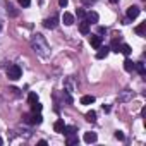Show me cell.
Listing matches in <instances>:
<instances>
[{"mask_svg": "<svg viewBox=\"0 0 146 146\" xmlns=\"http://www.w3.org/2000/svg\"><path fill=\"white\" fill-rule=\"evenodd\" d=\"M103 112L108 113V112H110V107H108V105H103Z\"/></svg>", "mask_w": 146, "mask_h": 146, "instance_id": "f1b7e54d", "label": "cell"}, {"mask_svg": "<svg viewBox=\"0 0 146 146\" xmlns=\"http://www.w3.org/2000/svg\"><path fill=\"white\" fill-rule=\"evenodd\" d=\"M119 52H120V53H124V55H131V52H132V50H131V46H129V45H125V43H124V45H120V50H119Z\"/></svg>", "mask_w": 146, "mask_h": 146, "instance_id": "ffe728a7", "label": "cell"}, {"mask_svg": "<svg viewBox=\"0 0 146 146\" xmlns=\"http://www.w3.org/2000/svg\"><path fill=\"white\" fill-rule=\"evenodd\" d=\"M24 122L26 124H31V125H40L43 122V117L40 112H31V113H26L24 115Z\"/></svg>", "mask_w": 146, "mask_h": 146, "instance_id": "7a4b0ae2", "label": "cell"}, {"mask_svg": "<svg viewBox=\"0 0 146 146\" xmlns=\"http://www.w3.org/2000/svg\"><path fill=\"white\" fill-rule=\"evenodd\" d=\"M78 17H81V19H84V17H86V12H84V9H78Z\"/></svg>", "mask_w": 146, "mask_h": 146, "instance_id": "d4e9b609", "label": "cell"}, {"mask_svg": "<svg viewBox=\"0 0 146 146\" xmlns=\"http://www.w3.org/2000/svg\"><path fill=\"white\" fill-rule=\"evenodd\" d=\"M86 120H90V122H96V112L90 110V112L86 113Z\"/></svg>", "mask_w": 146, "mask_h": 146, "instance_id": "7402d4cb", "label": "cell"}, {"mask_svg": "<svg viewBox=\"0 0 146 146\" xmlns=\"http://www.w3.org/2000/svg\"><path fill=\"white\" fill-rule=\"evenodd\" d=\"M91 103H95V96H91V95L81 96V105H91Z\"/></svg>", "mask_w": 146, "mask_h": 146, "instance_id": "4fadbf2b", "label": "cell"}, {"mask_svg": "<svg viewBox=\"0 0 146 146\" xmlns=\"http://www.w3.org/2000/svg\"><path fill=\"white\" fill-rule=\"evenodd\" d=\"M134 64H136V62H132L131 58H125V60H124V69H125L127 72H132V70H134Z\"/></svg>", "mask_w": 146, "mask_h": 146, "instance_id": "2e32d148", "label": "cell"}, {"mask_svg": "<svg viewBox=\"0 0 146 146\" xmlns=\"http://www.w3.org/2000/svg\"><path fill=\"white\" fill-rule=\"evenodd\" d=\"M0 29H2V24H0Z\"/></svg>", "mask_w": 146, "mask_h": 146, "instance_id": "d6a6232c", "label": "cell"}, {"mask_svg": "<svg viewBox=\"0 0 146 146\" xmlns=\"http://www.w3.org/2000/svg\"><path fill=\"white\" fill-rule=\"evenodd\" d=\"M17 2H19L23 7H29V5H31V0H17Z\"/></svg>", "mask_w": 146, "mask_h": 146, "instance_id": "cb8c5ba5", "label": "cell"}, {"mask_svg": "<svg viewBox=\"0 0 146 146\" xmlns=\"http://www.w3.org/2000/svg\"><path fill=\"white\" fill-rule=\"evenodd\" d=\"M38 144H40V146H46V141H45V139H41V141H38Z\"/></svg>", "mask_w": 146, "mask_h": 146, "instance_id": "f546056e", "label": "cell"}, {"mask_svg": "<svg viewBox=\"0 0 146 146\" xmlns=\"http://www.w3.org/2000/svg\"><path fill=\"white\" fill-rule=\"evenodd\" d=\"M21 74H23V70H21V67H19L17 64L9 65V69H7V78H9L11 81H17V79L21 78Z\"/></svg>", "mask_w": 146, "mask_h": 146, "instance_id": "3957f363", "label": "cell"}, {"mask_svg": "<svg viewBox=\"0 0 146 146\" xmlns=\"http://www.w3.org/2000/svg\"><path fill=\"white\" fill-rule=\"evenodd\" d=\"M31 48L43 58H46L50 55V45L46 41V38L41 35V33H36L31 36Z\"/></svg>", "mask_w": 146, "mask_h": 146, "instance_id": "6da1fadb", "label": "cell"}, {"mask_svg": "<svg viewBox=\"0 0 146 146\" xmlns=\"http://www.w3.org/2000/svg\"><path fill=\"white\" fill-rule=\"evenodd\" d=\"M31 112H41V103H40V102L33 103V105H31Z\"/></svg>", "mask_w": 146, "mask_h": 146, "instance_id": "603a6c76", "label": "cell"}, {"mask_svg": "<svg viewBox=\"0 0 146 146\" xmlns=\"http://www.w3.org/2000/svg\"><path fill=\"white\" fill-rule=\"evenodd\" d=\"M79 31H81V35H90V24L84 19L79 23Z\"/></svg>", "mask_w": 146, "mask_h": 146, "instance_id": "8fae6325", "label": "cell"}, {"mask_svg": "<svg viewBox=\"0 0 146 146\" xmlns=\"http://www.w3.org/2000/svg\"><path fill=\"white\" fill-rule=\"evenodd\" d=\"M115 137L122 141V139H124V132H122V131H117V132H115Z\"/></svg>", "mask_w": 146, "mask_h": 146, "instance_id": "484cf974", "label": "cell"}, {"mask_svg": "<svg viewBox=\"0 0 146 146\" xmlns=\"http://www.w3.org/2000/svg\"><path fill=\"white\" fill-rule=\"evenodd\" d=\"M84 21L91 26V24H96L98 21H100V16H98V12H95V11H90V12H86V17H84Z\"/></svg>", "mask_w": 146, "mask_h": 146, "instance_id": "277c9868", "label": "cell"}, {"mask_svg": "<svg viewBox=\"0 0 146 146\" xmlns=\"http://www.w3.org/2000/svg\"><path fill=\"white\" fill-rule=\"evenodd\" d=\"M139 12H141V9H139L137 5H131V7L127 9V19H129V21L136 19V17L139 16Z\"/></svg>", "mask_w": 146, "mask_h": 146, "instance_id": "8992f818", "label": "cell"}, {"mask_svg": "<svg viewBox=\"0 0 146 146\" xmlns=\"http://www.w3.org/2000/svg\"><path fill=\"white\" fill-rule=\"evenodd\" d=\"M102 43H103V36H100V35H91V36H90V45H91L93 48L102 46Z\"/></svg>", "mask_w": 146, "mask_h": 146, "instance_id": "52a82bcc", "label": "cell"}, {"mask_svg": "<svg viewBox=\"0 0 146 146\" xmlns=\"http://www.w3.org/2000/svg\"><path fill=\"white\" fill-rule=\"evenodd\" d=\"M2 143H4V141H2V137H0V144H2Z\"/></svg>", "mask_w": 146, "mask_h": 146, "instance_id": "1f68e13d", "label": "cell"}, {"mask_svg": "<svg viewBox=\"0 0 146 146\" xmlns=\"http://www.w3.org/2000/svg\"><path fill=\"white\" fill-rule=\"evenodd\" d=\"M110 2H112V4H117V2H119V0H110Z\"/></svg>", "mask_w": 146, "mask_h": 146, "instance_id": "4dcf8cb0", "label": "cell"}, {"mask_svg": "<svg viewBox=\"0 0 146 146\" xmlns=\"http://www.w3.org/2000/svg\"><path fill=\"white\" fill-rule=\"evenodd\" d=\"M53 129H55V132H60V134H64V129H65V124H64V120H57V122L53 124Z\"/></svg>", "mask_w": 146, "mask_h": 146, "instance_id": "5bb4252c", "label": "cell"}, {"mask_svg": "<svg viewBox=\"0 0 146 146\" xmlns=\"http://www.w3.org/2000/svg\"><path fill=\"white\" fill-rule=\"evenodd\" d=\"M28 102H29V105H33V103H36V102H38V95H36L35 91H31V93L28 95Z\"/></svg>", "mask_w": 146, "mask_h": 146, "instance_id": "44dd1931", "label": "cell"}, {"mask_svg": "<svg viewBox=\"0 0 146 146\" xmlns=\"http://www.w3.org/2000/svg\"><path fill=\"white\" fill-rule=\"evenodd\" d=\"M136 35H139V36H144V33H146V23H141L139 26H136Z\"/></svg>", "mask_w": 146, "mask_h": 146, "instance_id": "e0dca14e", "label": "cell"}, {"mask_svg": "<svg viewBox=\"0 0 146 146\" xmlns=\"http://www.w3.org/2000/svg\"><path fill=\"white\" fill-rule=\"evenodd\" d=\"M134 69L139 72L141 76H144V72H146V70H144V64H143V62H136V64H134Z\"/></svg>", "mask_w": 146, "mask_h": 146, "instance_id": "d6986e66", "label": "cell"}, {"mask_svg": "<svg viewBox=\"0 0 146 146\" xmlns=\"http://www.w3.org/2000/svg\"><path fill=\"white\" fill-rule=\"evenodd\" d=\"M67 4H69V0H58V5L60 7H67Z\"/></svg>", "mask_w": 146, "mask_h": 146, "instance_id": "4316f807", "label": "cell"}, {"mask_svg": "<svg viewBox=\"0 0 146 146\" xmlns=\"http://www.w3.org/2000/svg\"><path fill=\"white\" fill-rule=\"evenodd\" d=\"M96 0H83V4H86V5H91V4H95Z\"/></svg>", "mask_w": 146, "mask_h": 146, "instance_id": "83f0119b", "label": "cell"}, {"mask_svg": "<svg viewBox=\"0 0 146 146\" xmlns=\"http://www.w3.org/2000/svg\"><path fill=\"white\" fill-rule=\"evenodd\" d=\"M65 136H67L65 143H67L69 146H74V144H79V137H78V134H76V132H72V134H65Z\"/></svg>", "mask_w": 146, "mask_h": 146, "instance_id": "ba28073f", "label": "cell"}, {"mask_svg": "<svg viewBox=\"0 0 146 146\" xmlns=\"http://www.w3.org/2000/svg\"><path fill=\"white\" fill-rule=\"evenodd\" d=\"M96 50H98V52H96V58H98V60H102V58H105V57L108 55L110 46H98Z\"/></svg>", "mask_w": 146, "mask_h": 146, "instance_id": "9c48e42d", "label": "cell"}, {"mask_svg": "<svg viewBox=\"0 0 146 146\" xmlns=\"http://www.w3.org/2000/svg\"><path fill=\"white\" fill-rule=\"evenodd\" d=\"M43 26H45V28H48V29H55V28L58 26V17H57V16L46 17V19L43 21Z\"/></svg>", "mask_w": 146, "mask_h": 146, "instance_id": "5b68a950", "label": "cell"}, {"mask_svg": "<svg viewBox=\"0 0 146 146\" xmlns=\"http://www.w3.org/2000/svg\"><path fill=\"white\" fill-rule=\"evenodd\" d=\"M7 14H9L11 17H16V16H19V11H17L12 4H7Z\"/></svg>", "mask_w": 146, "mask_h": 146, "instance_id": "9a60e30c", "label": "cell"}, {"mask_svg": "<svg viewBox=\"0 0 146 146\" xmlns=\"http://www.w3.org/2000/svg\"><path fill=\"white\" fill-rule=\"evenodd\" d=\"M62 23H64L65 26H72V24H74V16H72L70 12H64V16H62Z\"/></svg>", "mask_w": 146, "mask_h": 146, "instance_id": "30bf717a", "label": "cell"}, {"mask_svg": "<svg viewBox=\"0 0 146 146\" xmlns=\"http://www.w3.org/2000/svg\"><path fill=\"white\" fill-rule=\"evenodd\" d=\"M110 50H113V52H117V53H119V50H120V36H119V38H115V40L112 41Z\"/></svg>", "mask_w": 146, "mask_h": 146, "instance_id": "ac0fdd59", "label": "cell"}, {"mask_svg": "<svg viewBox=\"0 0 146 146\" xmlns=\"http://www.w3.org/2000/svg\"><path fill=\"white\" fill-rule=\"evenodd\" d=\"M98 137H96V132H84V141L88 143V144H91V143H95Z\"/></svg>", "mask_w": 146, "mask_h": 146, "instance_id": "7c38bea8", "label": "cell"}]
</instances>
